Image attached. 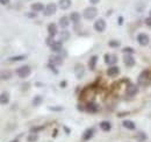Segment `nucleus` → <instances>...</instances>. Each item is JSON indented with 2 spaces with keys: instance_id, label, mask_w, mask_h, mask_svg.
<instances>
[{
  "instance_id": "473e14b6",
  "label": "nucleus",
  "mask_w": 151,
  "mask_h": 142,
  "mask_svg": "<svg viewBox=\"0 0 151 142\" xmlns=\"http://www.w3.org/2000/svg\"><path fill=\"white\" fill-rule=\"evenodd\" d=\"M9 78H11V72H9V71H6V72L2 71V72H1V79H2V80L9 79Z\"/></svg>"
},
{
  "instance_id": "c85d7f7f",
  "label": "nucleus",
  "mask_w": 151,
  "mask_h": 142,
  "mask_svg": "<svg viewBox=\"0 0 151 142\" xmlns=\"http://www.w3.org/2000/svg\"><path fill=\"white\" fill-rule=\"evenodd\" d=\"M38 140V135L35 133H32L28 138H27V141L28 142H36Z\"/></svg>"
},
{
  "instance_id": "c9c22d12",
  "label": "nucleus",
  "mask_w": 151,
  "mask_h": 142,
  "mask_svg": "<svg viewBox=\"0 0 151 142\" xmlns=\"http://www.w3.org/2000/svg\"><path fill=\"white\" fill-rule=\"evenodd\" d=\"M45 42H47V44H48L49 47H51V46L54 44V42H55V41H54V37H52V36H48Z\"/></svg>"
},
{
  "instance_id": "39448f33",
  "label": "nucleus",
  "mask_w": 151,
  "mask_h": 142,
  "mask_svg": "<svg viewBox=\"0 0 151 142\" xmlns=\"http://www.w3.org/2000/svg\"><path fill=\"white\" fill-rule=\"evenodd\" d=\"M93 27H94V29L98 32V33H104L105 29H106V21H105L102 18L98 19V20L94 22Z\"/></svg>"
},
{
  "instance_id": "dca6fc26",
  "label": "nucleus",
  "mask_w": 151,
  "mask_h": 142,
  "mask_svg": "<svg viewBox=\"0 0 151 142\" xmlns=\"http://www.w3.org/2000/svg\"><path fill=\"white\" fill-rule=\"evenodd\" d=\"M93 135H94V129L93 128H87L83 134V140L84 141H88V140H91L93 138Z\"/></svg>"
},
{
  "instance_id": "aec40b11",
  "label": "nucleus",
  "mask_w": 151,
  "mask_h": 142,
  "mask_svg": "<svg viewBox=\"0 0 151 142\" xmlns=\"http://www.w3.org/2000/svg\"><path fill=\"white\" fill-rule=\"evenodd\" d=\"M96 62H98V56L96 55H93L91 58H90V61H88V68H90V70H95V67H96Z\"/></svg>"
},
{
  "instance_id": "72a5a7b5",
  "label": "nucleus",
  "mask_w": 151,
  "mask_h": 142,
  "mask_svg": "<svg viewBox=\"0 0 151 142\" xmlns=\"http://www.w3.org/2000/svg\"><path fill=\"white\" fill-rule=\"evenodd\" d=\"M48 109H49V111H55V112H60V111H63L64 108L62 106H49Z\"/></svg>"
},
{
  "instance_id": "4be33fe9",
  "label": "nucleus",
  "mask_w": 151,
  "mask_h": 142,
  "mask_svg": "<svg viewBox=\"0 0 151 142\" xmlns=\"http://www.w3.org/2000/svg\"><path fill=\"white\" fill-rule=\"evenodd\" d=\"M100 128H101L104 132H109V130L112 129V125H111L109 121L104 120V121H101V122H100Z\"/></svg>"
},
{
  "instance_id": "9b49d317",
  "label": "nucleus",
  "mask_w": 151,
  "mask_h": 142,
  "mask_svg": "<svg viewBox=\"0 0 151 142\" xmlns=\"http://www.w3.org/2000/svg\"><path fill=\"white\" fill-rule=\"evenodd\" d=\"M138 85H135V84H129L128 86H127V89H126V93L128 94V96H130V97H134V96H136L137 93H138Z\"/></svg>"
},
{
  "instance_id": "b1692460",
  "label": "nucleus",
  "mask_w": 151,
  "mask_h": 142,
  "mask_svg": "<svg viewBox=\"0 0 151 142\" xmlns=\"http://www.w3.org/2000/svg\"><path fill=\"white\" fill-rule=\"evenodd\" d=\"M122 125H123L124 128H127V129H129V130H134V129L136 128V125L134 124V121H132V120H124V121L122 122Z\"/></svg>"
},
{
  "instance_id": "37998d69",
  "label": "nucleus",
  "mask_w": 151,
  "mask_h": 142,
  "mask_svg": "<svg viewBox=\"0 0 151 142\" xmlns=\"http://www.w3.org/2000/svg\"><path fill=\"white\" fill-rule=\"evenodd\" d=\"M123 23V17H119V25L121 26Z\"/></svg>"
},
{
  "instance_id": "cd10ccee",
  "label": "nucleus",
  "mask_w": 151,
  "mask_h": 142,
  "mask_svg": "<svg viewBox=\"0 0 151 142\" xmlns=\"http://www.w3.org/2000/svg\"><path fill=\"white\" fill-rule=\"evenodd\" d=\"M59 37H60V41L62 42L68 41L70 38V32L69 30H62V33L59 34Z\"/></svg>"
},
{
  "instance_id": "bb28decb",
  "label": "nucleus",
  "mask_w": 151,
  "mask_h": 142,
  "mask_svg": "<svg viewBox=\"0 0 151 142\" xmlns=\"http://www.w3.org/2000/svg\"><path fill=\"white\" fill-rule=\"evenodd\" d=\"M70 20H71L73 23L80 22V14H79L78 12H72V13L70 14Z\"/></svg>"
},
{
  "instance_id": "3c124183",
  "label": "nucleus",
  "mask_w": 151,
  "mask_h": 142,
  "mask_svg": "<svg viewBox=\"0 0 151 142\" xmlns=\"http://www.w3.org/2000/svg\"><path fill=\"white\" fill-rule=\"evenodd\" d=\"M150 17H151V11H150Z\"/></svg>"
},
{
  "instance_id": "f704fd0d",
  "label": "nucleus",
  "mask_w": 151,
  "mask_h": 142,
  "mask_svg": "<svg viewBox=\"0 0 151 142\" xmlns=\"http://www.w3.org/2000/svg\"><path fill=\"white\" fill-rule=\"evenodd\" d=\"M55 67H56V65H52L51 63H48V68H49V70L52 71L55 75H58V70H57Z\"/></svg>"
},
{
  "instance_id": "7ed1b4c3",
  "label": "nucleus",
  "mask_w": 151,
  "mask_h": 142,
  "mask_svg": "<svg viewBox=\"0 0 151 142\" xmlns=\"http://www.w3.org/2000/svg\"><path fill=\"white\" fill-rule=\"evenodd\" d=\"M30 73H32V69H30V67H29V65L20 67L19 69L17 70V75L19 76L20 78H22V79H24V78L29 77V76H30Z\"/></svg>"
},
{
  "instance_id": "5701e85b",
  "label": "nucleus",
  "mask_w": 151,
  "mask_h": 142,
  "mask_svg": "<svg viewBox=\"0 0 151 142\" xmlns=\"http://www.w3.org/2000/svg\"><path fill=\"white\" fill-rule=\"evenodd\" d=\"M135 138H136V141L137 142H144L148 139V135L144 132H137Z\"/></svg>"
},
{
  "instance_id": "de8ad7c7",
  "label": "nucleus",
  "mask_w": 151,
  "mask_h": 142,
  "mask_svg": "<svg viewBox=\"0 0 151 142\" xmlns=\"http://www.w3.org/2000/svg\"><path fill=\"white\" fill-rule=\"evenodd\" d=\"M64 129H65V132H66V134H70V129H69L68 127H64Z\"/></svg>"
},
{
  "instance_id": "9d476101",
  "label": "nucleus",
  "mask_w": 151,
  "mask_h": 142,
  "mask_svg": "<svg viewBox=\"0 0 151 142\" xmlns=\"http://www.w3.org/2000/svg\"><path fill=\"white\" fill-rule=\"evenodd\" d=\"M99 109H100L99 105H98L96 103H93V101L87 103V104H86V106H85V111H86V112H88V113H96Z\"/></svg>"
},
{
  "instance_id": "6ab92c4d",
  "label": "nucleus",
  "mask_w": 151,
  "mask_h": 142,
  "mask_svg": "<svg viewBox=\"0 0 151 142\" xmlns=\"http://www.w3.org/2000/svg\"><path fill=\"white\" fill-rule=\"evenodd\" d=\"M119 73H120V68L116 67V65H112V67H109V68L107 69V75H108L109 77H115V76H117Z\"/></svg>"
},
{
  "instance_id": "e433bc0d",
  "label": "nucleus",
  "mask_w": 151,
  "mask_h": 142,
  "mask_svg": "<svg viewBox=\"0 0 151 142\" xmlns=\"http://www.w3.org/2000/svg\"><path fill=\"white\" fill-rule=\"evenodd\" d=\"M26 17L30 19H35L37 17V13L36 12H29V13H26Z\"/></svg>"
},
{
  "instance_id": "20e7f679",
  "label": "nucleus",
  "mask_w": 151,
  "mask_h": 142,
  "mask_svg": "<svg viewBox=\"0 0 151 142\" xmlns=\"http://www.w3.org/2000/svg\"><path fill=\"white\" fill-rule=\"evenodd\" d=\"M57 11V5L55 2H49L47 6H45V9H44V15L45 17H51L56 13Z\"/></svg>"
},
{
  "instance_id": "a878e982",
  "label": "nucleus",
  "mask_w": 151,
  "mask_h": 142,
  "mask_svg": "<svg viewBox=\"0 0 151 142\" xmlns=\"http://www.w3.org/2000/svg\"><path fill=\"white\" fill-rule=\"evenodd\" d=\"M27 58V55H18V56H12L8 58V62H20Z\"/></svg>"
},
{
  "instance_id": "79ce46f5",
  "label": "nucleus",
  "mask_w": 151,
  "mask_h": 142,
  "mask_svg": "<svg viewBox=\"0 0 151 142\" xmlns=\"http://www.w3.org/2000/svg\"><path fill=\"white\" fill-rule=\"evenodd\" d=\"M90 2H91L92 5H96V4L100 2V0H90Z\"/></svg>"
},
{
  "instance_id": "c756f323",
  "label": "nucleus",
  "mask_w": 151,
  "mask_h": 142,
  "mask_svg": "<svg viewBox=\"0 0 151 142\" xmlns=\"http://www.w3.org/2000/svg\"><path fill=\"white\" fill-rule=\"evenodd\" d=\"M120 41H117V40H111L109 42H108V46L109 47H112V48H117V47H120Z\"/></svg>"
},
{
  "instance_id": "a211bd4d",
  "label": "nucleus",
  "mask_w": 151,
  "mask_h": 142,
  "mask_svg": "<svg viewBox=\"0 0 151 142\" xmlns=\"http://www.w3.org/2000/svg\"><path fill=\"white\" fill-rule=\"evenodd\" d=\"M70 17H66V15H64V17H62V18L59 19V26H60V28H63V29H65V28H68L69 27V25H70Z\"/></svg>"
},
{
  "instance_id": "423d86ee",
  "label": "nucleus",
  "mask_w": 151,
  "mask_h": 142,
  "mask_svg": "<svg viewBox=\"0 0 151 142\" xmlns=\"http://www.w3.org/2000/svg\"><path fill=\"white\" fill-rule=\"evenodd\" d=\"M137 42H138L139 46L145 47V46L149 44V42H150V37H149L148 34H145V33H139V34L137 35Z\"/></svg>"
},
{
  "instance_id": "2eb2a0df",
  "label": "nucleus",
  "mask_w": 151,
  "mask_h": 142,
  "mask_svg": "<svg viewBox=\"0 0 151 142\" xmlns=\"http://www.w3.org/2000/svg\"><path fill=\"white\" fill-rule=\"evenodd\" d=\"M57 33H58V30H57L56 23H54V22L49 23V25H48V34H49V36L55 37V36L57 35Z\"/></svg>"
},
{
  "instance_id": "7c9ffc66",
  "label": "nucleus",
  "mask_w": 151,
  "mask_h": 142,
  "mask_svg": "<svg viewBox=\"0 0 151 142\" xmlns=\"http://www.w3.org/2000/svg\"><path fill=\"white\" fill-rule=\"evenodd\" d=\"M122 53L127 54V55H132V54L135 53V49L132 48V47H126V48L122 49Z\"/></svg>"
},
{
  "instance_id": "a18cd8bd",
  "label": "nucleus",
  "mask_w": 151,
  "mask_h": 142,
  "mask_svg": "<svg viewBox=\"0 0 151 142\" xmlns=\"http://www.w3.org/2000/svg\"><path fill=\"white\" fill-rule=\"evenodd\" d=\"M77 109H78V111H84L85 108H84V107H83V106H81V105H80V104H79V105L77 106Z\"/></svg>"
},
{
  "instance_id": "58836bf2",
  "label": "nucleus",
  "mask_w": 151,
  "mask_h": 142,
  "mask_svg": "<svg viewBox=\"0 0 151 142\" xmlns=\"http://www.w3.org/2000/svg\"><path fill=\"white\" fill-rule=\"evenodd\" d=\"M66 85H68L66 80H62V82L59 83V86H60V88H63V89H64V88H66Z\"/></svg>"
},
{
  "instance_id": "f3484780",
  "label": "nucleus",
  "mask_w": 151,
  "mask_h": 142,
  "mask_svg": "<svg viewBox=\"0 0 151 142\" xmlns=\"http://www.w3.org/2000/svg\"><path fill=\"white\" fill-rule=\"evenodd\" d=\"M30 8H32L33 12H36V13L37 12H42V11L45 9V7H44V5L42 2H33L30 5Z\"/></svg>"
},
{
  "instance_id": "2f4dec72",
  "label": "nucleus",
  "mask_w": 151,
  "mask_h": 142,
  "mask_svg": "<svg viewBox=\"0 0 151 142\" xmlns=\"http://www.w3.org/2000/svg\"><path fill=\"white\" fill-rule=\"evenodd\" d=\"M44 128H45V126H37V127H33V128H30V133H35V134H37V132L43 130Z\"/></svg>"
},
{
  "instance_id": "ea45409f",
  "label": "nucleus",
  "mask_w": 151,
  "mask_h": 142,
  "mask_svg": "<svg viewBox=\"0 0 151 142\" xmlns=\"http://www.w3.org/2000/svg\"><path fill=\"white\" fill-rule=\"evenodd\" d=\"M145 25H147V26H149V27H151V17L145 19Z\"/></svg>"
},
{
  "instance_id": "8fccbe9b",
  "label": "nucleus",
  "mask_w": 151,
  "mask_h": 142,
  "mask_svg": "<svg viewBox=\"0 0 151 142\" xmlns=\"http://www.w3.org/2000/svg\"><path fill=\"white\" fill-rule=\"evenodd\" d=\"M9 142H19V140H18V139H15V140H12V141H9Z\"/></svg>"
},
{
  "instance_id": "4c0bfd02",
  "label": "nucleus",
  "mask_w": 151,
  "mask_h": 142,
  "mask_svg": "<svg viewBox=\"0 0 151 142\" xmlns=\"http://www.w3.org/2000/svg\"><path fill=\"white\" fill-rule=\"evenodd\" d=\"M21 86H22V88H21V90H22V91H26V90L29 89V84H28V83H26V84H22Z\"/></svg>"
},
{
  "instance_id": "09e8293b",
  "label": "nucleus",
  "mask_w": 151,
  "mask_h": 142,
  "mask_svg": "<svg viewBox=\"0 0 151 142\" xmlns=\"http://www.w3.org/2000/svg\"><path fill=\"white\" fill-rule=\"evenodd\" d=\"M56 135H57V129H55V130H54V138H55Z\"/></svg>"
},
{
  "instance_id": "49530a36",
  "label": "nucleus",
  "mask_w": 151,
  "mask_h": 142,
  "mask_svg": "<svg viewBox=\"0 0 151 142\" xmlns=\"http://www.w3.org/2000/svg\"><path fill=\"white\" fill-rule=\"evenodd\" d=\"M128 114H129V112H127V113L124 112V113H120V114H117V117H123V115H128Z\"/></svg>"
},
{
  "instance_id": "ddd939ff",
  "label": "nucleus",
  "mask_w": 151,
  "mask_h": 142,
  "mask_svg": "<svg viewBox=\"0 0 151 142\" xmlns=\"http://www.w3.org/2000/svg\"><path fill=\"white\" fill-rule=\"evenodd\" d=\"M50 49L54 53H62L63 51V42L62 41H55L54 44L50 47Z\"/></svg>"
},
{
  "instance_id": "0eeeda50",
  "label": "nucleus",
  "mask_w": 151,
  "mask_h": 142,
  "mask_svg": "<svg viewBox=\"0 0 151 142\" xmlns=\"http://www.w3.org/2000/svg\"><path fill=\"white\" fill-rule=\"evenodd\" d=\"M85 75V67L81 64V63H77L75 65V76L76 78L78 79H81Z\"/></svg>"
},
{
  "instance_id": "f8f14e48",
  "label": "nucleus",
  "mask_w": 151,
  "mask_h": 142,
  "mask_svg": "<svg viewBox=\"0 0 151 142\" xmlns=\"http://www.w3.org/2000/svg\"><path fill=\"white\" fill-rule=\"evenodd\" d=\"M123 63H124V65L127 68H132L136 64V61H135V58L132 57V55H126L124 58H123Z\"/></svg>"
},
{
  "instance_id": "6e6552de",
  "label": "nucleus",
  "mask_w": 151,
  "mask_h": 142,
  "mask_svg": "<svg viewBox=\"0 0 151 142\" xmlns=\"http://www.w3.org/2000/svg\"><path fill=\"white\" fill-rule=\"evenodd\" d=\"M64 62L63 59V56H59V55H51L49 57V63H51L52 65H62Z\"/></svg>"
},
{
  "instance_id": "f03ea898",
  "label": "nucleus",
  "mask_w": 151,
  "mask_h": 142,
  "mask_svg": "<svg viewBox=\"0 0 151 142\" xmlns=\"http://www.w3.org/2000/svg\"><path fill=\"white\" fill-rule=\"evenodd\" d=\"M98 14V9L95 8L94 6H91V7H86L84 9V18L86 20H93Z\"/></svg>"
},
{
  "instance_id": "4468645a",
  "label": "nucleus",
  "mask_w": 151,
  "mask_h": 142,
  "mask_svg": "<svg viewBox=\"0 0 151 142\" xmlns=\"http://www.w3.org/2000/svg\"><path fill=\"white\" fill-rule=\"evenodd\" d=\"M71 5H72V0H59V1H58V6H59V8L63 9V11L69 9V8L71 7Z\"/></svg>"
},
{
  "instance_id": "c03bdc74",
  "label": "nucleus",
  "mask_w": 151,
  "mask_h": 142,
  "mask_svg": "<svg viewBox=\"0 0 151 142\" xmlns=\"http://www.w3.org/2000/svg\"><path fill=\"white\" fill-rule=\"evenodd\" d=\"M35 85H36L37 88H42V86H44V84H43V83H40V82L35 83Z\"/></svg>"
},
{
  "instance_id": "f257e3e1",
  "label": "nucleus",
  "mask_w": 151,
  "mask_h": 142,
  "mask_svg": "<svg viewBox=\"0 0 151 142\" xmlns=\"http://www.w3.org/2000/svg\"><path fill=\"white\" fill-rule=\"evenodd\" d=\"M151 83V71L143 70L137 77V84L139 86H148Z\"/></svg>"
},
{
  "instance_id": "a19ab883",
  "label": "nucleus",
  "mask_w": 151,
  "mask_h": 142,
  "mask_svg": "<svg viewBox=\"0 0 151 142\" xmlns=\"http://www.w3.org/2000/svg\"><path fill=\"white\" fill-rule=\"evenodd\" d=\"M0 2H1V5H8L11 2V0H0Z\"/></svg>"
},
{
  "instance_id": "1a4fd4ad",
  "label": "nucleus",
  "mask_w": 151,
  "mask_h": 142,
  "mask_svg": "<svg viewBox=\"0 0 151 142\" xmlns=\"http://www.w3.org/2000/svg\"><path fill=\"white\" fill-rule=\"evenodd\" d=\"M117 62V56L114 54H105V63L108 65H115V63Z\"/></svg>"
},
{
  "instance_id": "393cba45",
  "label": "nucleus",
  "mask_w": 151,
  "mask_h": 142,
  "mask_svg": "<svg viewBox=\"0 0 151 142\" xmlns=\"http://www.w3.org/2000/svg\"><path fill=\"white\" fill-rule=\"evenodd\" d=\"M42 103H43V97H42V96H40V94L35 96V97L33 98V101H32V104H33L35 107L40 106Z\"/></svg>"
},
{
  "instance_id": "412c9836",
  "label": "nucleus",
  "mask_w": 151,
  "mask_h": 142,
  "mask_svg": "<svg viewBox=\"0 0 151 142\" xmlns=\"http://www.w3.org/2000/svg\"><path fill=\"white\" fill-rule=\"evenodd\" d=\"M0 103L1 105H7L9 103V94L7 92H2L0 96Z\"/></svg>"
}]
</instances>
